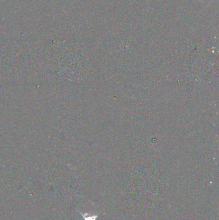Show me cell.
I'll list each match as a JSON object with an SVG mask.
<instances>
[{
    "mask_svg": "<svg viewBox=\"0 0 219 220\" xmlns=\"http://www.w3.org/2000/svg\"><path fill=\"white\" fill-rule=\"evenodd\" d=\"M81 215L82 216L83 218H84V220H96V218L98 217V216H86L85 214H82V213Z\"/></svg>",
    "mask_w": 219,
    "mask_h": 220,
    "instance_id": "cell-1",
    "label": "cell"
}]
</instances>
